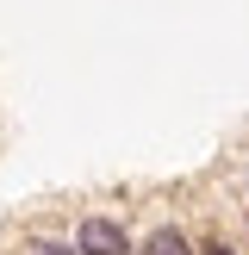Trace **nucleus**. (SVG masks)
<instances>
[{
    "label": "nucleus",
    "instance_id": "f257e3e1",
    "mask_svg": "<svg viewBox=\"0 0 249 255\" xmlns=\"http://www.w3.org/2000/svg\"><path fill=\"white\" fill-rule=\"evenodd\" d=\"M75 249L81 255H137V237L124 231V218H112V212H87V218L75 224Z\"/></svg>",
    "mask_w": 249,
    "mask_h": 255
},
{
    "label": "nucleus",
    "instance_id": "f03ea898",
    "mask_svg": "<svg viewBox=\"0 0 249 255\" xmlns=\"http://www.w3.org/2000/svg\"><path fill=\"white\" fill-rule=\"evenodd\" d=\"M137 255H199V243L181 231V224H156V231L137 243Z\"/></svg>",
    "mask_w": 249,
    "mask_h": 255
},
{
    "label": "nucleus",
    "instance_id": "7ed1b4c3",
    "mask_svg": "<svg viewBox=\"0 0 249 255\" xmlns=\"http://www.w3.org/2000/svg\"><path fill=\"white\" fill-rule=\"evenodd\" d=\"M199 255H237V249L224 243V237H206V243H199Z\"/></svg>",
    "mask_w": 249,
    "mask_h": 255
},
{
    "label": "nucleus",
    "instance_id": "20e7f679",
    "mask_svg": "<svg viewBox=\"0 0 249 255\" xmlns=\"http://www.w3.org/2000/svg\"><path fill=\"white\" fill-rule=\"evenodd\" d=\"M37 255H81L75 243H37Z\"/></svg>",
    "mask_w": 249,
    "mask_h": 255
}]
</instances>
